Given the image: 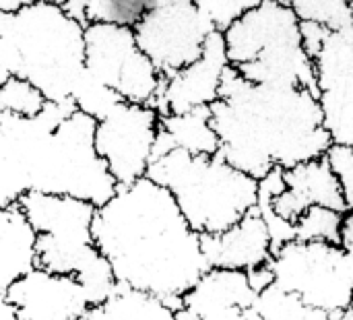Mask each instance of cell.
<instances>
[{
	"instance_id": "cell-1",
	"label": "cell",
	"mask_w": 353,
	"mask_h": 320,
	"mask_svg": "<svg viewBox=\"0 0 353 320\" xmlns=\"http://www.w3.org/2000/svg\"><path fill=\"white\" fill-rule=\"evenodd\" d=\"M93 240L120 286L174 310L209 269L203 236L190 228L172 192L147 176L118 186L97 207Z\"/></svg>"
},
{
	"instance_id": "cell-2",
	"label": "cell",
	"mask_w": 353,
	"mask_h": 320,
	"mask_svg": "<svg viewBox=\"0 0 353 320\" xmlns=\"http://www.w3.org/2000/svg\"><path fill=\"white\" fill-rule=\"evenodd\" d=\"M211 124L219 137V155L254 180L273 168L290 170L325 157L333 145L316 93L250 83L234 66L223 72Z\"/></svg>"
},
{
	"instance_id": "cell-3",
	"label": "cell",
	"mask_w": 353,
	"mask_h": 320,
	"mask_svg": "<svg viewBox=\"0 0 353 320\" xmlns=\"http://www.w3.org/2000/svg\"><path fill=\"white\" fill-rule=\"evenodd\" d=\"M85 70V27L58 0L0 12V83L31 81L48 101L70 99Z\"/></svg>"
},
{
	"instance_id": "cell-4",
	"label": "cell",
	"mask_w": 353,
	"mask_h": 320,
	"mask_svg": "<svg viewBox=\"0 0 353 320\" xmlns=\"http://www.w3.org/2000/svg\"><path fill=\"white\" fill-rule=\"evenodd\" d=\"M147 178L168 188L182 215L201 236H217L242 221L259 199V180L217 155L182 149L151 159Z\"/></svg>"
},
{
	"instance_id": "cell-5",
	"label": "cell",
	"mask_w": 353,
	"mask_h": 320,
	"mask_svg": "<svg viewBox=\"0 0 353 320\" xmlns=\"http://www.w3.org/2000/svg\"><path fill=\"white\" fill-rule=\"evenodd\" d=\"M19 207L37 232V267L77 277L91 306L105 302L118 290L114 271L93 240L95 205L72 197L27 192Z\"/></svg>"
},
{
	"instance_id": "cell-6",
	"label": "cell",
	"mask_w": 353,
	"mask_h": 320,
	"mask_svg": "<svg viewBox=\"0 0 353 320\" xmlns=\"http://www.w3.org/2000/svg\"><path fill=\"white\" fill-rule=\"evenodd\" d=\"M230 66L246 81L302 87L319 95L314 60L302 46L300 19L283 0H263L223 31Z\"/></svg>"
},
{
	"instance_id": "cell-7",
	"label": "cell",
	"mask_w": 353,
	"mask_h": 320,
	"mask_svg": "<svg viewBox=\"0 0 353 320\" xmlns=\"http://www.w3.org/2000/svg\"><path fill=\"white\" fill-rule=\"evenodd\" d=\"M269 267L275 283L310 308L333 317L353 308V267L337 244L292 240L273 252Z\"/></svg>"
},
{
	"instance_id": "cell-8",
	"label": "cell",
	"mask_w": 353,
	"mask_h": 320,
	"mask_svg": "<svg viewBox=\"0 0 353 320\" xmlns=\"http://www.w3.org/2000/svg\"><path fill=\"white\" fill-rule=\"evenodd\" d=\"M85 68L124 101L155 106L163 77L139 48L132 27L89 23L85 27Z\"/></svg>"
},
{
	"instance_id": "cell-9",
	"label": "cell",
	"mask_w": 353,
	"mask_h": 320,
	"mask_svg": "<svg viewBox=\"0 0 353 320\" xmlns=\"http://www.w3.org/2000/svg\"><path fill=\"white\" fill-rule=\"evenodd\" d=\"M213 31L194 0H155L134 27L139 48L161 77H172L199 60Z\"/></svg>"
},
{
	"instance_id": "cell-10",
	"label": "cell",
	"mask_w": 353,
	"mask_h": 320,
	"mask_svg": "<svg viewBox=\"0 0 353 320\" xmlns=\"http://www.w3.org/2000/svg\"><path fill=\"white\" fill-rule=\"evenodd\" d=\"M159 114L151 106L122 101L95 128V149L118 186L147 176L159 132Z\"/></svg>"
},
{
	"instance_id": "cell-11",
	"label": "cell",
	"mask_w": 353,
	"mask_h": 320,
	"mask_svg": "<svg viewBox=\"0 0 353 320\" xmlns=\"http://www.w3.org/2000/svg\"><path fill=\"white\" fill-rule=\"evenodd\" d=\"M314 68L323 124L333 145L353 147V27L329 33Z\"/></svg>"
},
{
	"instance_id": "cell-12",
	"label": "cell",
	"mask_w": 353,
	"mask_h": 320,
	"mask_svg": "<svg viewBox=\"0 0 353 320\" xmlns=\"http://www.w3.org/2000/svg\"><path fill=\"white\" fill-rule=\"evenodd\" d=\"M17 320H81L91 308L83 283L72 275L35 267L6 290Z\"/></svg>"
},
{
	"instance_id": "cell-13",
	"label": "cell",
	"mask_w": 353,
	"mask_h": 320,
	"mask_svg": "<svg viewBox=\"0 0 353 320\" xmlns=\"http://www.w3.org/2000/svg\"><path fill=\"white\" fill-rule=\"evenodd\" d=\"M228 66L230 60L223 33L213 31L199 60L172 77H163V87L153 108L159 116H168L213 106L219 99L221 79Z\"/></svg>"
},
{
	"instance_id": "cell-14",
	"label": "cell",
	"mask_w": 353,
	"mask_h": 320,
	"mask_svg": "<svg viewBox=\"0 0 353 320\" xmlns=\"http://www.w3.org/2000/svg\"><path fill=\"white\" fill-rule=\"evenodd\" d=\"M285 190L273 199V209L288 221H296L310 207H329L345 213V201L337 176L327 157L310 159L290 170H283Z\"/></svg>"
},
{
	"instance_id": "cell-15",
	"label": "cell",
	"mask_w": 353,
	"mask_h": 320,
	"mask_svg": "<svg viewBox=\"0 0 353 320\" xmlns=\"http://www.w3.org/2000/svg\"><path fill=\"white\" fill-rule=\"evenodd\" d=\"M203 250L209 269L234 271H250L269 265L275 252L269 230L256 209H252L234 228L217 236H203Z\"/></svg>"
},
{
	"instance_id": "cell-16",
	"label": "cell",
	"mask_w": 353,
	"mask_h": 320,
	"mask_svg": "<svg viewBox=\"0 0 353 320\" xmlns=\"http://www.w3.org/2000/svg\"><path fill=\"white\" fill-rule=\"evenodd\" d=\"M246 271L234 269H207L192 290L182 298V306L199 320L221 308H250L254 300Z\"/></svg>"
},
{
	"instance_id": "cell-17",
	"label": "cell",
	"mask_w": 353,
	"mask_h": 320,
	"mask_svg": "<svg viewBox=\"0 0 353 320\" xmlns=\"http://www.w3.org/2000/svg\"><path fill=\"white\" fill-rule=\"evenodd\" d=\"M35 246L37 232L21 207L0 209V288L8 290L37 267Z\"/></svg>"
},
{
	"instance_id": "cell-18",
	"label": "cell",
	"mask_w": 353,
	"mask_h": 320,
	"mask_svg": "<svg viewBox=\"0 0 353 320\" xmlns=\"http://www.w3.org/2000/svg\"><path fill=\"white\" fill-rule=\"evenodd\" d=\"M159 128L170 137L174 149H182L190 155L219 153V137L211 124V106L161 116Z\"/></svg>"
},
{
	"instance_id": "cell-19",
	"label": "cell",
	"mask_w": 353,
	"mask_h": 320,
	"mask_svg": "<svg viewBox=\"0 0 353 320\" xmlns=\"http://www.w3.org/2000/svg\"><path fill=\"white\" fill-rule=\"evenodd\" d=\"M174 312L161 300L118 283L105 302L91 306L81 320H176Z\"/></svg>"
},
{
	"instance_id": "cell-20",
	"label": "cell",
	"mask_w": 353,
	"mask_h": 320,
	"mask_svg": "<svg viewBox=\"0 0 353 320\" xmlns=\"http://www.w3.org/2000/svg\"><path fill=\"white\" fill-rule=\"evenodd\" d=\"M153 2L155 0H62V6L83 27L89 23H105L134 29Z\"/></svg>"
},
{
	"instance_id": "cell-21",
	"label": "cell",
	"mask_w": 353,
	"mask_h": 320,
	"mask_svg": "<svg viewBox=\"0 0 353 320\" xmlns=\"http://www.w3.org/2000/svg\"><path fill=\"white\" fill-rule=\"evenodd\" d=\"M70 99L74 101L79 112L91 116L97 122L103 120L118 103L124 101L114 89L99 83L87 68L77 79V83L72 87V93H70Z\"/></svg>"
},
{
	"instance_id": "cell-22",
	"label": "cell",
	"mask_w": 353,
	"mask_h": 320,
	"mask_svg": "<svg viewBox=\"0 0 353 320\" xmlns=\"http://www.w3.org/2000/svg\"><path fill=\"white\" fill-rule=\"evenodd\" d=\"M304 308L306 304L296 292H290L273 281L254 296L248 314L252 320H296Z\"/></svg>"
},
{
	"instance_id": "cell-23",
	"label": "cell",
	"mask_w": 353,
	"mask_h": 320,
	"mask_svg": "<svg viewBox=\"0 0 353 320\" xmlns=\"http://www.w3.org/2000/svg\"><path fill=\"white\" fill-rule=\"evenodd\" d=\"M300 21L321 23L331 31L353 27L352 0H283Z\"/></svg>"
},
{
	"instance_id": "cell-24",
	"label": "cell",
	"mask_w": 353,
	"mask_h": 320,
	"mask_svg": "<svg viewBox=\"0 0 353 320\" xmlns=\"http://www.w3.org/2000/svg\"><path fill=\"white\" fill-rule=\"evenodd\" d=\"M46 95L23 77H8L0 83V114L31 118L46 108Z\"/></svg>"
},
{
	"instance_id": "cell-25",
	"label": "cell",
	"mask_w": 353,
	"mask_h": 320,
	"mask_svg": "<svg viewBox=\"0 0 353 320\" xmlns=\"http://www.w3.org/2000/svg\"><path fill=\"white\" fill-rule=\"evenodd\" d=\"M343 213L329 207H310L296 221V240L300 242H327L337 244L341 240Z\"/></svg>"
},
{
	"instance_id": "cell-26",
	"label": "cell",
	"mask_w": 353,
	"mask_h": 320,
	"mask_svg": "<svg viewBox=\"0 0 353 320\" xmlns=\"http://www.w3.org/2000/svg\"><path fill=\"white\" fill-rule=\"evenodd\" d=\"M199 10L211 21L215 31L223 33L242 14L259 6L263 0H194Z\"/></svg>"
},
{
	"instance_id": "cell-27",
	"label": "cell",
	"mask_w": 353,
	"mask_h": 320,
	"mask_svg": "<svg viewBox=\"0 0 353 320\" xmlns=\"http://www.w3.org/2000/svg\"><path fill=\"white\" fill-rule=\"evenodd\" d=\"M325 157L333 174L337 176V182L341 186V194L345 201V209L353 211V147L331 145Z\"/></svg>"
},
{
	"instance_id": "cell-28",
	"label": "cell",
	"mask_w": 353,
	"mask_h": 320,
	"mask_svg": "<svg viewBox=\"0 0 353 320\" xmlns=\"http://www.w3.org/2000/svg\"><path fill=\"white\" fill-rule=\"evenodd\" d=\"M300 33H302V46H304L306 54L314 60V58L321 54V50H323V46H325L329 33H331V29H327V27L321 25V23L300 21Z\"/></svg>"
},
{
	"instance_id": "cell-29",
	"label": "cell",
	"mask_w": 353,
	"mask_h": 320,
	"mask_svg": "<svg viewBox=\"0 0 353 320\" xmlns=\"http://www.w3.org/2000/svg\"><path fill=\"white\" fill-rule=\"evenodd\" d=\"M248 275V281H250V288L254 290V294L263 292L267 286H271L275 279H273V271L269 265H263V267H256V269H250L246 271Z\"/></svg>"
},
{
	"instance_id": "cell-30",
	"label": "cell",
	"mask_w": 353,
	"mask_h": 320,
	"mask_svg": "<svg viewBox=\"0 0 353 320\" xmlns=\"http://www.w3.org/2000/svg\"><path fill=\"white\" fill-rule=\"evenodd\" d=\"M201 320H252L246 308H221V310H215L207 317H203Z\"/></svg>"
},
{
	"instance_id": "cell-31",
	"label": "cell",
	"mask_w": 353,
	"mask_h": 320,
	"mask_svg": "<svg viewBox=\"0 0 353 320\" xmlns=\"http://www.w3.org/2000/svg\"><path fill=\"white\" fill-rule=\"evenodd\" d=\"M0 320H17L14 308L8 302V296H6V290L4 288H0Z\"/></svg>"
},
{
	"instance_id": "cell-32",
	"label": "cell",
	"mask_w": 353,
	"mask_h": 320,
	"mask_svg": "<svg viewBox=\"0 0 353 320\" xmlns=\"http://www.w3.org/2000/svg\"><path fill=\"white\" fill-rule=\"evenodd\" d=\"M33 2H39V0H0V12H10V10H17V8L33 4ZM58 2H62V0H58Z\"/></svg>"
},
{
	"instance_id": "cell-33",
	"label": "cell",
	"mask_w": 353,
	"mask_h": 320,
	"mask_svg": "<svg viewBox=\"0 0 353 320\" xmlns=\"http://www.w3.org/2000/svg\"><path fill=\"white\" fill-rule=\"evenodd\" d=\"M335 320H353V308L345 310V312H341L339 317H335Z\"/></svg>"
},
{
	"instance_id": "cell-34",
	"label": "cell",
	"mask_w": 353,
	"mask_h": 320,
	"mask_svg": "<svg viewBox=\"0 0 353 320\" xmlns=\"http://www.w3.org/2000/svg\"><path fill=\"white\" fill-rule=\"evenodd\" d=\"M352 6H353V0H352Z\"/></svg>"
}]
</instances>
